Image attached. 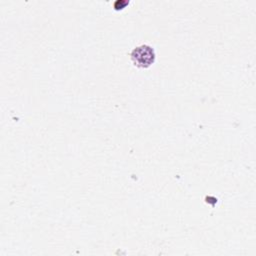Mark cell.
<instances>
[{"label": "cell", "instance_id": "obj_1", "mask_svg": "<svg viewBox=\"0 0 256 256\" xmlns=\"http://www.w3.org/2000/svg\"><path fill=\"white\" fill-rule=\"evenodd\" d=\"M130 55L134 65L140 68H147L155 61L154 49L146 44L134 48Z\"/></svg>", "mask_w": 256, "mask_h": 256}]
</instances>
